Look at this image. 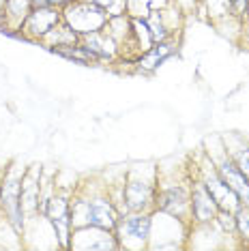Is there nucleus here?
<instances>
[{
	"label": "nucleus",
	"instance_id": "obj_1",
	"mask_svg": "<svg viewBox=\"0 0 249 251\" xmlns=\"http://www.w3.org/2000/svg\"><path fill=\"white\" fill-rule=\"evenodd\" d=\"M118 210L107 191L105 180L84 178L80 185H73L71 191V221L73 227L97 226L114 230L118 224Z\"/></svg>",
	"mask_w": 249,
	"mask_h": 251
},
{
	"label": "nucleus",
	"instance_id": "obj_2",
	"mask_svg": "<svg viewBox=\"0 0 249 251\" xmlns=\"http://www.w3.org/2000/svg\"><path fill=\"white\" fill-rule=\"evenodd\" d=\"M155 208L191 224V168L166 170L157 165Z\"/></svg>",
	"mask_w": 249,
	"mask_h": 251
},
{
	"label": "nucleus",
	"instance_id": "obj_3",
	"mask_svg": "<svg viewBox=\"0 0 249 251\" xmlns=\"http://www.w3.org/2000/svg\"><path fill=\"white\" fill-rule=\"evenodd\" d=\"M123 196L129 213H152L157 196V165L133 163L124 170Z\"/></svg>",
	"mask_w": 249,
	"mask_h": 251
},
{
	"label": "nucleus",
	"instance_id": "obj_4",
	"mask_svg": "<svg viewBox=\"0 0 249 251\" xmlns=\"http://www.w3.org/2000/svg\"><path fill=\"white\" fill-rule=\"evenodd\" d=\"M204 152L213 161L219 176H222V178L228 182L230 189L239 196L243 206H249V180H247V176L241 172V168L236 165L232 155L228 152L222 135H213V138H208L204 142Z\"/></svg>",
	"mask_w": 249,
	"mask_h": 251
},
{
	"label": "nucleus",
	"instance_id": "obj_5",
	"mask_svg": "<svg viewBox=\"0 0 249 251\" xmlns=\"http://www.w3.org/2000/svg\"><path fill=\"white\" fill-rule=\"evenodd\" d=\"M26 168L18 163H11L0 178V210L7 217L9 226L18 234H24L26 227V213L22 206V176Z\"/></svg>",
	"mask_w": 249,
	"mask_h": 251
},
{
	"label": "nucleus",
	"instance_id": "obj_6",
	"mask_svg": "<svg viewBox=\"0 0 249 251\" xmlns=\"http://www.w3.org/2000/svg\"><path fill=\"white\" fill-rule=\"evenodd\" d=\"M191 172H194L198 178H200L202 182H204V187L208 189V193L213 196V200L217 202L219 210H228V213H236L243 204L239 196H236L234 191L228 187V182H225L222 176H219V172L215 170L213 161L208 159V155L204 151L198 155L194 161H191Z\"/></svg>",
	"mask_w": 249,
	"mask_h": 251
},
{
	"label": "nucleus",
	"instance_id": "obj_7",
	"mask_svg": "<svg viewBox=\"0 0 249 251\" xmlns=\"http://www.w3.org/2000/svg\"><path fill=\"white\" fill-rule=\"evenodd\" d=\"M150 245L149 249H185L187 236H189L191 224L178 219V217L163 213V210H152L150 213Z\"/></svg>",
	"mask_w": 249,
	"mask_h": 251
},
{
	"label": "nucleus",
	"instance_id": "obj_8",
	"mask_svg": "<svg viewBox=\"0 0 249 251\" xmlns=\"http://www.w3.org/2000/svg\"><path fill=\"white\" fill-rule=\"evenodd\" d=\"M150 213H127L118 217L114 234L118 247L127 251H142L150 245Z\"/></svg>",
	"mask_w": 249,
	"mask_h": 251
},
{
	"label": "nucleus",
	"instance_id": "obj_9",
	"mask_svg": "<svg viewBox=\"0 0 249 251\" xmlns=\"http://www.w3.org/2000/svg\"><path fill=\"white\" fill-rule=\"evenodd\" d=\"M62 20L69 24L77 35H90V32L103 30L110 15L101 7L88 2V0H71L62 7Z\"/></svg>",
	"mask_w": 249,
	"mask_h": 251
},
{
	"label": "nucleus",
	"instance_id": "obj_10",
	"mask_svg": "<svg viewBox=\"0 0 249 251\" xmlns=\"http://www.w3.org/2000/svg\"><path fill=\"white\" fill-rule=\"evenodd\" d=\"M71 251H118V238L114 230H105L97 226L73 227Z\"/></svg>",
	"mask_w": 249,
	"mask_h": 251
},
{
	"label": "nucleus",
	"instance_id": "obj_11",
	"mask_svg": "<svg viewBox=\"0 0 249 251\" xmlns=\"http://www.w3.org/2000/svg\"><path fill=\"white\" fill-rule=\"evenodd\" d=\"M58 22H62V7H35L22 26V35L28 43H41Z\"/></svg>",
	"mask_w": 249,
	"mask_h": 251
},
{
	"label": "nucleus",
	"instance_id": "obj_12",
	"mask_svg": "<svg viewBox=\"0 0 249 251\" xmlns=\"http://www.w3.org/2000/svg\"><path fill=\"white\" fill-rule=\"evenodd\" d=\"M219 213L217 202L198 176L191 172V226L211 224Z\"/></svg>",
	"mask_w": 249,
	"mask_h": 251
},
{
	"label": "nucleus",
	"instance_id": "obj_13",
	"mask_svg": "<svg viewBox=\"0 0 249 251\" xmlns=\"http://www.w3.org/2000/svg\"><path fill=\"white\" fill-rule=\"evenodd\" d=\"M178 52V37H170L166 41L152 43L150 50H146L144 54H140L138 58L133 60V69L135 73H152L157 71L163 62H168L170 58H174Z\"/></svg>",
	"mask_w": 249,
	"mask_h": 251
},
{
	"label": "nucleus",
	"instance_id": "obj_14",
	"mask_svg": "<svg viewBox=\"0 0 249 251\" xmlns=\"http://www.w3.org/2000/svg\"><path fill=\"white\" fill-rule=\"evenodd\" d=\"M41 185H43V165L41 163L28 165L24 170V176H22V206H24L26 219L39 213Z\"/></svg>",
	"mask_w": 249,
	"mask_h": 251
},
{
	"label": "nucleus",
	"instance_id": "obj_15",
	"mask_svg": "<svg viewBox=\"0 0 249 251\" xmlns=\"http://www.w3.org/2000/svg\"><path fill=\"white\" fill-rule=\"evenodd\" d=\"M80 43L95 56V58H97L99 65L101 62H103V65H114V62L121 60V52H118L116 41L107 35L105 30H97V32H90V35H82Z\"/></svg>",
	"mask_w": 249,
	"mask_h": 251
},
{
	"label": "nucleus",
	"instance_id": "obj_16",
	"mask_svg": "<svg viewBox=\"0 0 249 251\" xmlns=\"http://www.w3.org/2000/svg\"><path fill=\"white\" fill-rule=\"evenodd\" d=\"M32 11V0H7L2 11V22L0 28H9V30H22L26 18Z\"/></svg>",
	"mask_w": 249,
	"mask_h": 251
},
{
	"label": "nucleus",
	"instance_id": "obj_17",
	"mask_svg": "<svg viewBox=\"0 0 249 251\" xmlns=\"http://www.w3.org/2000/svg\"><path fill=\"white\" fill-rule=\"evenodd\" d=\"M222 138H224V144L232 155V159L236 161L241 172L245 174L249 180V140H245L241 133H228V135H222Z\"/></svg>",
	"mask_w": 249,
	"mask_h": 251
},
{
	"label": "nucleus",
	"instance_id": "obj_18",
	"mask_svg": "<svg viewBox=\"0 0 249 251\" xmlns=\"http://www.w3.org/2000/svg\"><path fill=\"white\" fill-rule=\"evenodd\" d=\"M75 43H80V35H77V32L73 30L65 20H62L41 39V43L39 45L52 50V48H60V45H75Z\"/></svg>",
	"mask_w": 249,
	"mask_h": 251
},
{
	"label": "nucleus",
	"instance_id": "obj_19",
	"mask_svg": "<svg viewBox=\"0 0 249 251\" xmlns=\"http://www.w3.org/2000/svg\"><path fill=\"white\" fill-rule=\"evenodd\" d=\"M52 54L60 56L65 60H71L75 65H82V67H93V65H99L97 58L84 48L82 43H75V45H60V48H52L50 50Z\"/></svg>",
	"mask_w": 249,
	"mask_h": 251
},
{
	"label": "nucleus",
	"instance_id": "obj_20",
	"mask_svg": "<svg viewBox=\"0 0 249 251\" xmlns=\"http://www.w3.org/2000/svg\"><path fill=\"white\" fill-rule=\"evenodd\" d=\"M204 2H206V11H208V20H211L215 26L234 15L232 13V7H230V0H204Z\"/></svg>",
	"mask_w": 249,
	"mask_h": 251
},
{
	"label": "nucleus",
	"instance_id": "obj_21",
	"mask_svg": "<svg viewBox=\"0 0 249 251\" xmlns=\"http://www.w3.org/2000/svg\"><path fill=\"white\" fill-rule=\"evenodd\" d=\"M236 217V238H241V243L249 247V206H241L234 213Z\"/></svg>",
	"mask_w": 249,
	"mask_h": 251
},
{
	"label": "nucleus",
	"instance_id": "obj_22",
	"mask_svg": "<svg viewBox=\"0 0 249 251\" xmlns=\"http://www.w3.org/2000/svg\"><path fill=\"white\" fill-rule=\"evenodd\" d=\"M88 2H93V4H97V7H101L107 15H110V18L127 13V0H88Z\"/></svg>",
	"mask_w": 249,
	"mask_h": 251
},
{
	"label": "nucleus",
	"instance_id": "obj_23",
	"mask_svg": "<svg viewBox=\"0 0 249 251\" xmlns=\"http://www.w3.org/2000/svg\"><path fill=\"white\" fill-rule=\"evenodd\" d=\"M230 7H232V13L236 15L241 22H245V15H247V0H230Z\"/></svg>",
	"mask_w": 249,
	"mask_h": 251
},
{
	"label": "nucleus",
	"instance_id": "obj_24",
	"mask_svg": "<svg viewBox=\"0 0 249 251\" xmlns=\"http://www.w3.org/2000/svg\"><path fill=\"white\" fill-rule=\"evenodd\" d=\"M67 2H71V0H50V4H54V7H65Z\"/></svg>",
	"mask_w": 249,
	"mask_h": 251
},
{
	"label": "nucleus",
	"instance_id": "obj_25",
	"mask_svg": "<svg viewBox=\"0 0 249 251\" xmlns=\"http://www.w3.org/2000/svg\"><path fill=\"white\" fill-rule=\"evenodd\" d=\"M243 26H249V0H247V15H245V22H243Z\"/></svg>",
	"mask_w": 249,
	"mask_h": 251
}]
</instances>
